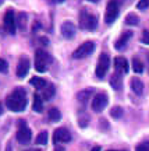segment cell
Listing matches in <instances>:
<instances>
[{
  "instance_id": "obj_31",
  "label": "cell",
  "mask_w": 149,
  "mask_h": 151,
  "mask_svg": "<svg viewBox=\"0 0 149 151\" xmlns=\"http://www.w3.org/2000/svg\"><path fill=\"white\" fill-rule=\"evenodd\" d=\"M6 151H13V146H11V141L7 143V146H6Z\"/></svg>"
},
{
  "instance_id": "obj_4",
  "label": "cell",
  "mask_w": 149,
  "mask_h": 151,
  "mask_svg": "<svg viewBox=\"0 0 149 151\" xmlns=\"http://www.w3.org/2000/svg\"><path fill=\"white\" fill-rule=\"evenodd\" d=\"M118 11H120V0H109L106 6V13H105V22L113 24L114 20L118 17Z\"/></svg>"
},
{
  "instance_id": "obj_13",
  "label": "cell",
  "mask_w": 149,
  "mask_h": 151,
  "mask_svg": "<svg viewBox=\"0 0 149 151\" xmlns=\"http://www.w3.org/2000/svg\"><path fill=\"white\" fill-rule=\"evenodd\" d=\"M131 37H133V32H131V31L123 32L121 37L118 38L117 41H116V43H114V48L117 49V50H123V49L125 48V45L128 43V41L131 39Z\"/></svg>"
},
{
  "instance_id": "obj_20",
  "label": "cell",
  "mask_w": 149,
  "mask_h": 151,
  "mask_svg": "<svg viewBox=\"0 0 149 151\" xmlns=\"http://www.w3.org/2000/svg\"><path fill=\"white\" fill-rule=\"evenodd\" d=\"M29 83H31V86L35 87L36 90H43L45 87L48 86L46 80H45V78H42V77H32Z\"/></svg>"
},
{
  "instance_id": "obj_7",
  "label": "cell",
  "mask_w": 149,
  "mask_h": 151,
  "mask_svg": "<svg viewBox=\"0 0 149 151\" xmlns=\"http://www.w3.org/2000/svg\"><path fill=\"white\" fill-rule=\"evenodd\" d=\"M109 66H110V59L106 53H102L99 56V60H98V65H96V70L95 74L98 78H103L106 76L107 70H109Z\"/></svg>"
},
{
  "instance_id": "obj_33",
  "label": "cell",
  "mask_w": 149,
  "mask_h": 151,
  "mask_svg": "<svg viewBox=\"0 0 149 151\" xmlns=\"http://www.w3.org/2000/svg\"><path fill=\"white\" fill-rule=\"evenodd\" d=\"M3 111H4V108H3V104L0 102V115H1V113H3Z\"/></svg>"
},
{
  "instance_id": "obj_5",
  "label": "cell",
  "mask_w": 149,
  "mask_h": 151,
  "mask_svg": "<svg viewBox=\"0 0 149 151\" xmlns=\"http://www.w3.org/2000/svg\"><path fill=\"white\" fill-rule=\"evenodd\" d=\"M16 139L17 141L22 144V146H27L31 143V139H32V132L31 129L28 127L24 120H20V127L17 130V134H16Z\"/></svg>"
},
{
  "instance_id": "obj_6",
  "label": "cell",
  "mask_w": 149,
  "mask_h": 151,
  "mask_svg": "<svg viewBox=\"0 0 149 151\" xmlns=\"http://www.w3.org/2000/svg\"><path fill=\"white\" fill-rule=\"evenodd\" d=\"M93 50H95V43L92 41H86V42L81 43L80 46L73 52V58L74 59H84L86 56H89Z\"/></svg>"
},
{
  "instance_id": "obj_17",
  "label": "cell",
  "mask_w": 149,
  "mask_h": 151,
  "mask_svg": "<svg viewBox=\"0 0 149 151\" xmlns=\"http://www.w3.org/2000/svg\"><path fill=\"white\" fill-rule=\"evenodd\" d=\"M92 94H93V90L92 88H86V90H82L77 94V99L80 101L81 104H86L89 101V98L92 97Z\"/></svg>"
},
{
  "instance_id": "obj_3",
  "label": "cell",
  "mask_w": 149,
  "mask_h": 151,
  "mask_svg": "<svg viewBox=\"0 0 149 151\" xmlns=\"http://www.w3.org/2000/svg\"><path fill=\"white\" fill-rule=\"evenodd\" d=\"M49 63H52V58L43 49H38L35 52V70L39 73H45L48 70Z\"/></svg>"
},
{
  "instance_id": "obj_12",
  "label": "cell",
  "mask_w": 149,
  "mask_h": 151,
  "mask_svg": "<svg viewBox=\"0 0 149 151\" xmlns=\"http://www.w3.org/2000/svg\"><path fill=\"white\" fill-rule=\"evenodd\" d=\"M60 32L66 39H73L75 35V25L71 21H64L60 27Z\"/></svg>"
},
{
  "instance_id": "obj_37",
  "label": "cell",
  "mask_w": 149,
  "mask_h": 151,
  "mask_svg": "<svg viewBox=\"0 0 149 151\" xmlns=\"http://www.w3.org/2000/svg\"><path fill=\"white\" fill-rule=\"evenodd\" d=\"M148 66H149V55H148Z\"/></svg>"
},
{
  "instance_id": "obj_8",
  "label": "cell",
  "mask_w": 149,
  "mask_h": 151,
  "mask_svg": "<svg viewBox=\"0 0 149 151\" xmlns=\"http://www.w3.org/2000/svg\"><path fill=\"white\" fill-rule=\"evenodd\" d=\"M3 24H4L6 31L10 34V35H14L17 29V22H16V14L13 10H7L4 13V17H3Z\"/></svg>"
},
{
  "instance_id": "obj_16",
  "label": "cell",
  "mask_w": 149,
  "mask_h": 151,
  "mask_svg": "<svg viewBox=\"0 0 149 151\" xmlns=\"http://www.w3.org/2000/svg\"><path fill=\"white\" fill-rule=\"evenodd\" d=\"M131 90L137 95H142V92H144V83L139 80V78H137V77L131 78Z\"/></svg>"
},
{
  "instance_id": "obj_10",
  "label": "cell",
  "mask_w": 149,
  "mask_h": 151,
  "mask_svg": "<svg viewBox=\"0 0 149 151\" xmlns=\"http://www.w3.org/2000/svg\"><path fill=\"white\" fill-rule=\"evenodd\" d=\"M29 59H28L27 56H21L20 60H18V63H17V69H16V74L18 78H24L25 76L28 74V71H29Z\"/></svg>"
},
{
  "instance_id": "obj_28",
  "label": "cell",
  "mask_w": 149,
  "mask_h": 151,
  "mask_svg": "<svg viewBox=\"0 0 149 151\" xmlns=\"http://www.w3.org/2000/svg\"><path fill=\"white\" fill-rule=\"evenodd\" d=\"M9 70V63L4 59H0V73H7Z\"/></svg>"
},
{
  "instance_id": "obj_29",
  "label": "cell",
  "mask_w": 149,
  "mask_h": 151,
  "mask_svg": "<svg viewBox=\"0 0 149 151\" xmlns=\"http://www.w3.org/2000/svg\"><path fill=\"white\" fill-rule=\"evenodd\" d=\"M141 42L149 45V31H144L142 32V37H141Z\"/></svg>"
},
{
  "instance_id": "obj_21",
  "label": "cell",
  "mask_w": 149,
  "mask_h": 151,
  "mask_svg": "<svg viewBox=\"0 0 149 151\" xmlns=\"http://www.w3.org/2000/svg\"><path fill=\"white\" fill-rule=\"evenodd\" d=\"M48 118L50 122H59L60 119H61V113L57 108H50L48 112Z\"/></svg>"
},
{
  "instance_id": "obj_15",
  "label": "cell",
  "mask_w": 149,
  "mask_h": 151,
  "mask_svg": "<svg viewBox=\"0 0 149 151\" xmlns=\"http://www.w3.org/2000/svg\"><path fill=\"white\" fill-rule=\"evenodd\" d=\"M16 22H17V28H18V29H21V31H24V29L27 28V22H28V16H27V13H24V11H20V13L17 14Z\"/></svg>"
},
{
  "instance_id": "obj_32",
  "label": "cell",
  "mask_w": 149,
  "mask_h": 151,
  "mask_svg": "<svg viewBox=\"0 0 149 151\" xmlns=\"http://www.w3.org/2000/svg\"><path fill=\"white\" fill-rule=\"evenodd\" d=\"M64 0H50V3H53V4H61Z\"/></svg>"
},
{
  "instance_id": "obj_23",
  "label": "cell",
  "mask_w": 149,
  "mask_h": 151,
  "mask_svg": "<svg viewBox=\"0 0 149 151\" xmlns=\"http://www.w3.org/2000/svg\"><path fill=\"white\" fill-rule=\"evenodd\" d=\"M133 70L135 73H142L144 71V65H142V62L138 58H134L133 59Z\"/></svg>"
},
{
  "instance_id": "obj_22",
  "label": "cell",
  "mask_w": 149,
  "mask_h": 151,
  "mask_svg": "<svg viewBox=\"0 0 149 151\" xmlns=\"http://www.w3.org/2000/svg\"><path fill=\"white\" fill-rule=\"evenodd\" d=\"M110 84H112V87L114 88V90H120L121 88V77H120V74H113L112 78H110Z\"/></svg>"
},
{
  "instance_id": "obj_25",
  "label": "cell",
  "mask_w": 149,
  "mask_h": 151,
  "mask_svg": "<svg viewBox=\"0 0 149 151\" xmlns=\"http://www.w3.org/2000/svg\"><path fill=\"white\" fill-rule=\"evenodd\" d=\"M139 22V18L137 14H128L127 17H125V24H128V25H138Z\"/></svg>"
},
{
  "instance_id": "obj_34",
  "label": "cell",
  "mask_w": 149,
  "mask_h": 151,
  "mask_svg": "<svg viewBox=\"0 0 149 151\" xmlns=\"http://www.w3.org/2000/svg\"><path fill=\"white\" fill-rule=\"evenodd\" d=\"M91 151H101V147H93Z\"/></svg>"
},
{
  "instance_id": "obj_24",
  "label": "cell",
  "mask_w": 149,
  "mask_h": 151,
  "mask_svg": "<svg viewBox=\"0 0 149 151\" xmlns=\"http://www.w3.org/2000/svg\"><path fill=\"white\" fill-rule=\"evenodd\" d=\"M35 143L39 144V146H45V144L48 143V133H46V132H41V133L36 136Z\"/></svg>"
},
{
  "instance_id": "obj_27",
  "label": "cell",
  "mask_w": 149,
  "mask_h": 151,
  "mask_svg": "<svg viewBox=\"0 0 149 151\" xmlns=\"http://www.w3.org/2000/svg\"><path fill=\"white\" fill-rule=\"evenodd\" d=\"M149 7V0H139L138 4H137V9L138 10H145Z\"/></svg>"
},
{
  "instance_id": "obj_35",
  "label": "cell",
  "mask_w": 149,
  "mask_h": 151,
  "mask_svg": "<svg viewBox=\"0 0 149 151\" xmlns=\"http://www.w3.org/2000/svg\"><path fill=\"white\" fill-rule=\"evenodd\" d=\"M88 1H91V3H96V1H99V0H88Z\"/></svg>"
},
{
  "instance_id": "obj_19",
  "label": "cell",
  "mask_w": 149,
  "mask_h": 151,
  "mask_svg": "<svg viewBox=\"0 0 149 151\" xmlns=\"http://www.w3.org/2000/svg\"><path fill=\"white\" fill-rule=\"evenodd\" d=\"M32 109L35 112L41 113L43 111V98L39 94H34V102H32Z\"/></svg>"
},
{
  "instance_id": "obj_36",
  "label": "cell",
  "mask_w": 149,
  "mask_h": 151,
  "mask_svg": "<svg viewBox=\"0 0 149 151\" xmlns=\"http://www.w3.org/2000/svg\"><path fill=\"white\" fill-rule=\"evenodd\" d=\"M107 151H120V150H107ZM123 151V150H121Z\"/></svg>"
},
{
  "instance_id": "obj_14",
  "label": "cell",
  "mask_w": 149,
  "mask_h": 151,
  "mask_svg": "<svg viewBox=\"0 0 149 151\" xmlns=\"http://www.w3.org/2000/svg\"><path fill=\"white\" fill-rule=\"evenodd\" d=\"M114 67H116L117 73H123V74L128 73V62H127V59L120 58V56L116 58V59H114Z\"/></svg>"
},
{
  "instance_id": "obj_18",
  "label": "cell",
  "mask_w": 149,
  "mask_h": 151,
  "mask_svg": "<svg viewBox=\"0 0 149 151\" xmlns=\"http://www.w3.org/2000/svg\"><path fill=\"white\" fill-rule=\"evenodd\" d=\"M54 94H56V88H54L53 84H48V86L42 90V98L46 99V101H50V99L54 97Z\"/></svg>"
},
{
  "instance_id": "obj_30",
  "label": "cell",
  "mask_w": 149,
  "mask_h": 151,
  "mask_svg": "<svg viewBox=\"0 0 149 151\" xmlns=\"http://www.w3.org/2000/svg\"><path fill=\"white\" fill-rule=\"evenodd\" d=\"M135 151H149V143H142V144H139Z\"/></svg>"
},
{
  "instance_id": "obj_9",
  "label": "cell",
  "mask_w": 149,
  "mask_h": 151,
  "mask_svg": "<svg viewBox=\"0 0 149 151\" xmlns=\"http://www.w3.org/2000/svg\"><path fill=\"white\" fill-rule=\"evenodd\" d=\"M107 102H109V98L105 92H99V94H96L93 99H92V111L93 112H102L103 109L106 108Z\"/></svg>"
},
{
  "instance_id": "obj_39",
  "label": "cell",
  "mask_w": 149,
  "mask_h": 151,
  "mask_svg": "<svg viewBox=\"0 0 149 151\" xmlns=\"http://www.w3.org/2000/svg\"><path fill=\"white\" fill-rule=\"evenodd\" d=\"M27 151H32V150H27Z\"/></svg>"
},
{
  "instance_id": "obj_38",
  "label": "cell",
  "mask_w": 149,
  "mask_h": 151,
  "mask_svg": "<svg viewBox=\"0 0 149 151\" xmlns=\"http://www.w3.org/2000/svg\"><path fill=\"white\" fill-rule=\"evenodd\" d=\"M32 151H42V150H32Z\"/></svg>"
},
{
  "instance_id": "obj_11",
  "label": "cell",
  "mask_w": 149,
  "mask_h": 151,
  "mask_svg": "<svg viewBox=\"0 0 149 151\" xmlns=\"http://www.w3.org/2000/svg\"><path fill=\"white\" fill-rule=\"evenodd\" d=\"M71 140V134H70V132L66 127H59V129L54 130L53 133V141L54 143H68Z\"/></svg>"
},
{
  "instance_id": "obj_26",
  "label": "cell",
  "mask_w": 149,
  "mask_h": 151,
  "mask_svg": "<svg viewBox=\"0 0 149 151\" xmlns=\"http://www.w3.org/2000/svg\"><path fill=\"white\" fill-rule=\"evenodd\" d=\"M110 116H112L113 119H120L123 116V108H120V106H114V108H112V111H110Z\"/></svg>"
},
{
  "instance_id": "obj_1",
  "label": "cell",
  "mask_w": 149,
  "mask_h": 151,
  "mask_svg": "<svg viewBox=\"0 0 149 151\" xmlns=\"http://www.w3.org/2000/svg\"><path fill=\"white\" fill-rule=\"evenodd\" d=\"M6 106L13 112H22L27 108V94L25 90L18 87L6 98Z\"/></svg>"
},
{
  "instance_id": "obj_2",
  "label": "cell",
  "mask_w": 149,
  "mask_h": 151,
  "mask_svg": "<svg viewBox=\"0 0 149 151\" xmlns=\"http://www.w3.org/2000/svg\"><path fill=\"white\" fill-rule=\"evenodd\" d=\"M80 28L85 31H95L98 28V17L88 10H81L80 13Z\"/></svg>"
}]
</instances>
